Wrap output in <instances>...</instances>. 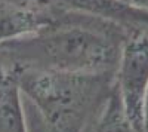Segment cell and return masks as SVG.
Listing matches in <instances>:
<instances>
[{
    "instance_id": "cell-9",
    "label": "cell",
    "mask_w": 148,
    "mask_h": 132,
    "mask_svg": "<svg viewBox=\"0 0 148 132\" xmlns=\"http://www.w3.org/2000/svg\"><path fill=\"white\" fill-rule=\"evenodd\" d=\"M142 126H144V132H148V86L145 91L144 105H142Z\"/></svg>"
},
{
    "instance_id": "cell-7",
    "label": "cell",
    "mask_w": 148,
    "mask_h": 132,
    "mask_svg": "<svg viewBox=\"0 0 148 132\" xmlns=\"http://www.w3.org/2000/svg\"><path fill=\"white\" fill-rule=\"evenodd\" d=\"M114 3H119L121 6H126L135 10H141L148 14V0H111Z\"/></svg>"
},
{
    "instance_id": "cell-3",
    "label": "cell",
    "mask_w": 148,
    "mask_h": 132,
    "mask_svg": "<svg viewBox=\"0 0 148 132\" xmlns=\"http://www.w3.org/2000/svg\"><path fill=\"white\" fill-rule=\"evenodd\" d=\"M116 85L135 132H144L142 105L148 86V25L135 28L123 43Z\"/></svg>"
},
{
    "instance_id": "cell-2",
    "label": "cell",
    "mask_w": 148,
    "mask_h": 132,
    "mask_svg": "<svg viewBox=\"0 0 148 132\" xmlns=\"http://www.w3.org/2000/svg\"><path fill=\"white\" fill-rule=\"evenodd\" d=\"M21 94L40 111L47 132H83L92 114L104 107L116 73L83 74L15 65Z\"/></svg>"
},
{
    "instance_id": "cell-5",
    "label": "cell",
    "mask_w": 148,
    "mask_h": 132,
    "mask_svg": "<svg viewBox=\"0 0 148 132\" xmlns=\"http://www.w3.org/2000/svg\"><path fill=\"white\" fill-rule=\"evenodd\" d=\"M0 132H28L14 67L0 65Z\"/></svg>"
},
{
    "instance_id": "cell-6",
    "label": "cell",
    "mask_w": 148,
    "mask_h": 132,
    "mask_svg": "<svg viewBox=\"0 0 148 132\" xmlns=\"http://www.w3.org/2000/svg\"><path fill=\"white\" fill-rule=\"evenodd\" d=\"M95 132H135L125 113V107H123L117 85H114L108 100L102 107Z\"/></svg>"
},
{
    "instance_id": "cell-8",
    "label": "cell",
    "mask_w": 148,
    "mask_h": 132,
    "mask_svg": "<svg viewBox=\"0 0 148 132\" xmlns=\"http://www.w3.org/2000/svg\"><path fill=\"white\" fill-rule=\"evenodd\" d=\"M39 5V0H0V8L3 6H33Z\"/></svg>"
},
{
    "instance_id": "cell-10",
    "label": "cell",
    "mask_w": 148,
    "mask_h": 132,
    "mask_svg": "<svg viewBox=\"0 0 148 132\" xmlns=\"http://www.w3.org/2000/svg\"><path fill=\"white\" fill-rule=\"evenodd\" d=\"M45 132H47V131H45Z\"/></svg>"
},
{
    "instance_id": "cell-1",
    "label": "cell",
    "mask_w": 148,
    "mask_h": 132,
    "mask_svg": "<svg viewBox=\"0 0 148 132\" xmlns=\"http://www.w3.org/2000/svg\"><path fill=\"white\" fill-rule=\"evenodd\" d=\"M133 30L101 16L67 10L55 27L0 43V65L83 74L116 73L123 43Z\"/></svg>"
},
{
    "instance_id": "cell-4",
    "label": "cell",
    "mask_w": 148,
    "mask_h": 132,
    "mask_svg": "<svg viewBox=\"0 0 148 132\" xmlns=\"http://www.w3.org/2000/svg\"><path fill=\"white\" fill-rule=\"evenodd\" d=\"M67 9L52 5L0 8V43L21 39L62 22Z\"/></svg>"
}]
</instances>
